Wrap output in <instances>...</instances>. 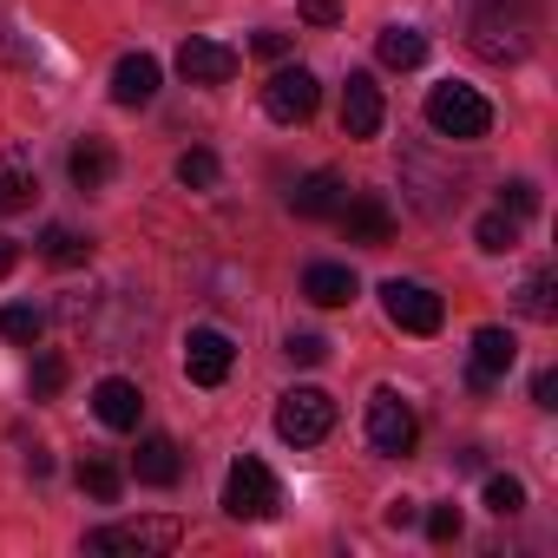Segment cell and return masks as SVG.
Wrapping results in <instances>:
<instances>
[{
    "label": "cell",
    "instance_id": "cell-9",
    "mask_svg": "<svg viewBox=\"0 0 558 558\" xmlns=\"http://www.w3.org/2000/svg\"><path fill=\"white\" fill-rule=\"evenodd\" d=\"M230 362H236V349H230L223 329H191L184 336V375L197 388H223L230 381Z\"/></svg>",
    "mask_w": 558,
    "mask_h": 558
},
{
    "label": "cell",
    "instance_id": "cell-37",
    "mask_svg": "<svg viewBox=\"0 0 558 558\" xmlns=\"http://www.w3.org/2000/svg\"><path fill=\"white\" fill-rule=\"evenodd\" d=\"M388 525H395V532L414 525V499H395V506H388Z\"/></svg>",
    "mask_w": 558,
    "mask_h": 558
},
{
    "label": "cell",
    "instance_id": "cell-26",
    "mask_svg": "<svg viewBox=\"0 0 558 558\" xmlns=\"http://www.w3.org/2000/svg\"><path fill=\"white\" fill-rule=\"evenodd\" d=\"M80 486H86L99 506H112V499L125 493V473H119L112 460H86V466H80Z\"/></svg>",
    "mask_w": 558,
    "mask_h": 558
},
{
    "label": "cell",
    "instance_id": "cell-36",
    "mask_svg": "<svg viewBox=\"0 0 558 558\" xmlns=\"http://www.w3.org/2000/svg\"><path fill=\"white\" fill-rule=\"evenodd\" d=\"M250 47H256L263 60H283V53H290V34H256Z\"/></svg>",
    "mask_w": 558,
    "mask_h": 558
},
{
    "label": "cell",
    "instance_id": "cell-11",
    "mask_svg": "<svg viewBox=\"0 0 558 558\" xmlns=\"http://www.w3.org/2000/svg\"><path fill=\"white\" fill-rule=\"evenodd\" d=\"M336 217H342V236H349V243H388V236H395V210H388L375 191L342 197V210H336Z\"/></svg>",
    "mask_w": 558,
    "mask_h": 558
},
{
    "label": "cell",
    "instance_id": "cell-31",
    "mask_svg": "<svg viewBox=\"0 0 558 558\" xmlns=\"http://www.w3.org/2000/svg\"><path fill=\"white\" fill-rule=\"evenodd\" d=\"M427 538H434V545H453V538H460V506H434V512H427Z\"/></svg>",
    "mask_w": 558,
    "mask_h": 558
},
{
    "label": "cell",
    "instance_id": "cell-7",
    "mask_svg": "<svg viewBox=\"0 0 558 558\" xmlns=\"http://www.w3.org/2000/svg\"><path fill=\"white\" fill-rule=\"evenodd\" d=\"M368 440H375V453H414V440H421V421H414V408L395 395V388H375V401H368Z\"/></svg>",
    "mask_w": 558,
    "mask_h": 558
},
{
    "label": "cell",
    "instance_id": "cell-24",
    "mask_svg": "<svg viewBox=\"0 0 558 558\" xmlns=\"http://www.w3.org/2000/svg\"><path fill=\"white\" fill-rule=\"evenodd\" d=\"M0 336L21 342V349H34V342L47 336V310H34V303H8V310H0Z\"/></svg>",
    "mask_w": 558,
    "mask_h": 558
},
{
    "label": "cell",
    "instance_id": "cell-17",
    "mask_svg": "<svg viewBox=\"0 0 558 558\" xmlns=\"http://www.w3.org/2000/svg\"><path fill=\"white\" fill-rule=\"evenodd\" d=\"M132 473H138V486H178V473H184L178 440L171 434H145L138 453H132Z\"/></svg>",
    "mask_w": 558,
    "mask_h": 558
},
{
    "label": "cell",
    "instance_id": "cell-32",
    "mask_svg": "<svg viewBox=\"0 0 558 558\" xmlns=\"http://www.w3.org/2000/svg\"><path fill=\"white\" fill-rule=\"evenodd\" d=\"M283 355H290L296 368H316V362L329 355V342H323V336H290V349H283Z\"/></svg>",
    "mask_w": 558,
    "mask_h": 558
},
{
    "label": "cell",
    "instance_id": "cell-2",
    "mask_svg": "<svg viewBox=\"0 0 558 558\" xmlns=\"http://www.w3.org/2000/svg\"><path fill=\"white\" fill-rule=\"evenodd\" d=\"M184 545V525L178 519H119V525H99V532H86V551H99V558H165V551H178Z\"/></svg>",
    "mask_w": 558,
    "mask_h": 558
},
{
    "label": "cell",
    "instance_id": "cell-34",
    "mask_svg": "<svg viewBox=\"0 0 558 558\" xmlns=\"http://www.w3.org/2000/svg\"><path fill=\"white\" fill-rule=\"evenodd\" d=\"M27 60V40H14V27L0 21V66H21Z\"/></svg>",
    "mask_w": 558,
    "mask_h": 558
},
{
    "label": "cell",
    "instance_id": "cell-4",
    "mask_svg": "<svg viewBox=\"0 0 558 558\" xmlns=\"http://www.w3.org/2000/svg\"><path fill=\"white\" fill-rule=\"evenodd\" d=\"M276 506H283V486H276V473H269L256 453H243V460L223 473V512L243 519V525H256V519H276Z\"/></svg>",
    "mask_w": 558,
    "mask_h": 558
},
{
    "label": "cell",
    "instance_id": "cell-15",
    "mask_svg": "<svg viewBox=\"0 0 558 558\" xmlns=\"http://www.w3.org/2000/svg\"><path fill=\"white\" fill-rule=\"evenodd\" d=\"M512 362H519L512 329H480V336H473V368H466V381H473V388H493Z\"/></svg>",
    "mask_w": 558,
    "mask_h": 558
},
{
    "label": "cell",
    "instance_id": "cell-12",
    "mask_svg": "<svg viewBox=\"0 0 558 558\" xmlns=\"http://www.w3.org/2000/svg\"><path fill=\"white\" fill-rule=\"evenodd\" d=\"M93 414H99L112 434H132V427H138V414H145V395H138V381H125V375H106V381L93 388Z\"/></svg>",
    "mask_w": 558,
    "mask_h": 558
},
{
    "label": "cell",
    "instance_id": "cell-18",
    "mask_svg": "<svg viewBox=\"0 0 558 558\" xmlns=\"http://www.w3.org/2000/svg\"><path fill=\"white\" fill-rule=\"evenodd\" d=\"M342 197H349V184H342L336 171H310V178L290 191V210H296V217H336Z\"/></svg>",
    "mask_w": 558,
    "mask_h": 558
},
{
    "label": "cell",
    "instance_id": "cell-19",
    "mask_svg": "<svg viewBox=\"0 0 558 558\" xmlns=\"http://www.w3.org/2000/svg\"><path fill=\"white\" fill-rule=\"evenodd\" d=\"M66 171H73V184H80V191H106V184H112V171H119V158H112V145H106V138H80V145H73V158H66Z\"/></svg>",
    "mask_w": 558,
    "mask_h": 558
},
{
    "label": "cell",
    "instance_id": "cell-20",
    "mask_svg": "<svg viewBox=\"0 0 558 558\" xmlns=\"http://www.w3.org/2000/svg\"><path fill=\"white\" fill-rule=\"evenodd\" d=\"M375 53H381V66H395V73H414V66L427 60V34H421V27H388V34L375 40Z\"/></svg>",
    "mask_w": 558,
    "mask_h": 558
},
{
    "label": "cell",
    "instance_id": "cell-38",
    "mask_svg": "<svg viewBox=\"0 0 558 558\" xmlns=\"http://www.w3.org/2000/svg\"><path fill=\"white\" fill-rule=\"evenodd\" d=\"M14 263H21V243H14V236H0V276H8Z\"/></svg>",
    "mask_w": 558,
    "mask_h": 558
},
{
    "label": "cell",
    "instance_id": "cell-3",
    "mask_svg": "<svg viewBox=\"0 0 558 558\" xmlns=\"http://www.w3.org/2000/svg\"><path fill=\"white\" fill-rule=\"evenodd\" d=\"M427 125H434L440 138L473 145V138H486V132H493V106H486L473 86L447 80V86H434V93H427Z\"/></svg>",
    "mask_w": 558,
    "mask_h": 558
},
{
    "label": "cell",
    "instance_id": "cell-27",
    "mask_svg": "<svg viewBox=\"0 0 558 558\" xmlns=\"http://www.w3.org/2000/svg\"><path fill=\"white\" fill-rule=\"evenodd\" d=\"M486 512H493V519H512V512H525V480H512V473H493V480H486Z\"/></svg>",
    "mask_w": 558,
    "mask_h": 558
},
{
    "label": "cell",
    "instance_id": "cell-13",
    "mask_svg": "<svg viewBox=\"0 0 558 558\" xmlns=\"http://www.w3.org/2000/svg\"><path fill=\"white\" fill-rule=\"evenodd\" d=\"M342 132L349 138H375L381 132V86L368 73H349V86H342Z\"/></svg>",
    "mask_w": 558,
    "mask_h": 558
},
{
    "label": "cell",
    "instance_id": "cell-35",
    "mask_svg": "<svg viewBox=\"0 0 558 558\" xmlns=\"http://www.w3.org/2000/svg\"><path fill=\"white\" fill-rule=\"evenodd\" d=\"M532 401H538V408H558V375H551V368L532 375Z\"/></svg>",
    "mask_w": 558,
    "mask_h": 558
},
{
    "label": "cell",
    "instance_id": "cell-8",
    "mask_svg": "<svg viewBox=\"0 0 558 558\" xmlns=\"http://www.w3.org/2000/svg\"><path fill=\"white\" fill-rule=\"evenodd\" d=\"M316 99H323V86H316L310 66H283V73H269V86H263V112L276 125H303L316 112Z\"/></svg>",
    "mask_w": 558,
    "mask_h": 558
},
{
    "label": "cell",
    "instance_id": "cell-21",
    "mask_svg": "<svg viewBox=\"0 0 558 558\" xmlns=\"http://www.w3.org/2000/svg\"><path fill=\"white\" fill-rule=\"evenodd\" d=\"M34 171H27V158L14 151V158H0V217H14V210H27L34 204Z\"/></svg>",
    "mask_w": 558,
    "mask_h": 558
},
{
    "label": "cell",
    "instance_id": "cell-28",
    "mask_svg": "<svg viewBox=\"0 0 558 558\" xmlns=\"http://www.w3.org/2000/svg\"><path fill=\"white\" fill-rule=\"evenodd\" d=\"M60 388H66V355H53V349H47V355L34 362V401H53Z\"/></svg>",
    "mask_w": 558,
    "mask_h": 558
},
{
    "label": "cell",
    "instance_id": "cell-16",
    "mask_svg": "<svg viewBox=\"0 0 558 558\" xmlns=\"http://www.w3.org/2000/svg\"><path fill=\"white\" fill-rule=\"evenodd\" d=\"M158 80H165V73H158L151 53H125V60L112 66V99H119V106H151V99H158Z\"/></svg>",
    "mask_w": 558,
    "mask_h": 558
},
{
    "label": "cell",
    "instance_id": "cell-25",
    "mask_svg": "<svg viewBox=\"0 0 558 558\" xmlns=\"http://www.w3.org/2000/svg\"><path fill=\"white\" fill-rule=\"evenodd\" d=\"M519 316H532V323H551L558 316V303H551V269H532L525 283H519Z\"/></svg>",
    "mask_w": 558,
    "mask_h": 558
},
{
    "label": "cell",
    "instance_id": "cell-30",
    "mask_svg": "<svg viewBox=\"0 0 558 558\" xmlns=\"http://www.w3.org/2000/svg\"><path fill=\"white\" fill-rule=\"evenodd\" d=\"M499 210H512V217H532V210H538V184H532V178H512Z\"/></svg>",
    "mask_w": 558,
    "mask_h": 558
},
{
    "label": "cell",
    "instance_id": "cell-33",
    "mask_svg": "<svg viewBox=\"0 0 558 558\" xmlns=\"http://www.w3.org/2000/svg\"><path fill=\"white\" fill-rule=\"evenodd\" d=\"M303 21L310 27H336L342 21V0H303Z\"/></svg>",
    "mask_w": 558,
    "mask_h": 558
},
{
    "label": "cell",
    "instance_id": "cell-14",
    "mask_svg": "<svg viewBox=\"0 0 558 558\" xmlns=\"http://www.w3.org/2000/svg\"><path fill=\"white\" fill-rule=\"evenodd\" d=\"M355 290H362V283H355L349 263H310V269H303V296H310L316 310H349Z\"/></svg>",
    "mask_w": 558,
    "mask_h": 558
},
{
    "label": "cell",
    "instance_id": "cell-5",
    "mask_svg": "<svg viewBox=\"0 0 558 558\" xmlns=\"http://www.w3.org/2000/svg\"><path fill=\"white\" fill-rule=\"evenodd\" d=\"M329 427H336V401L323 388H290L276 401V434L290 447H316V440H329Z\"/></svg>",
    "mask_w": 558,
    "mask_h": 558
},
{
    "label": "cell",
    "instance_id": "cell-23",
    "mask_svg": "<svg viewBox=\"0 0 558 558\" xmlns=\"http://www.w3.org/2000/svg\"><path fill=\"white\" fill-rule=\"evenodd\" d=\"M40 256L60 263V269H73V263H93V243H86L80 230H66V223H47V230H40Z\"/></svg>",
    "mask_w": 558,
    "mask_h": 558
},
{
    "label": "cell",
    "instance_id": "cell-22",
    "mask_svg": "<svg viewBox=\"0 0 558 558\" xmlns=\"http://www.w3.org/2000/svg\"><path fill=\"white\" fill-rule=\"evenodd\" d=\"M473 243H480L486 256H512V250H519V217H512V210H486V217L473 223Z\"/></svg>",
    "mask_w": 558,
    "mask_h": 558
},
{
    "label": "cell",
    "instance_id": "cell-29",
    "mask_svg": "<svg viewBox=\"0 0 558 558\" xmlns=\"http://www.w3.org/2000/svg\"><path fill=\"white\" fill-rule=\"evenodd\" d=\"M178 184L210 191V184H217V158H210V151H184V158H178Z\"/></svg>",
    "mask_w": 558,
    "mask_h": 558
},
{
    "label": "cell",
    "instance_id": "cell-10",
    "mask_svg": "<svg viewBox=\"0 0 558 558\" xmlns=\"http://www.w3.org/2000/svg\"><path fill=\"white\" fill-rule=\"evenodd\" d=\"M236 47H223V40H184L178 47V73L191 80V86H223V80H236Z\"/></svg>",
    "mask_w": 558,
    "mask_h": 558
},
{
    "label": "cell",
    "instance_id": "cell-6",
    "mask_svg": "<svg viewBox=\"0 0 558 558\" xmlns=\"http://www.w3.org/2000/svg\"><path fill=\"white\" fill-rule=\"evenodd\" d=\"M381 310H388V323L395 329H408V336H434L440 323H447V303L427 290V283H381Z\"/></svg>",
    "mask_w": 558,
    "mask_h": 558
},
{
    "label": "cell",
    "instance_id": "cell-1",
    "mask_svg": "<svg viewBox=\"0 0 558 558\" xmlns=\"http://www.w3.org/2000/svg\"><path fill=\"white\" fill-rule=\"evenodd\" d=\"M473 53L486 60V66H519L525 53H532V14L519 8H506V0H486V8L473 14Z\"/></svg>",
    "mask_w": 558,
    "mask_h": 558
}]
</instances>
